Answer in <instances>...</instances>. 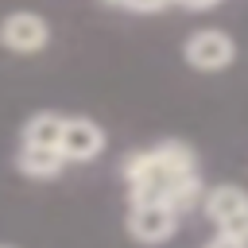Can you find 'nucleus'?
I'll use <instances>...</instances> for the list:
<instances>
[{
	"label": "nucleus",
	"mask_w": 248,
	"mask_h": 248,
	"mask_svg": "<svg viewBox=\"0 0 248 248\" xmlns=\"http://www.w3.org/2000/svg\"><path fill=\"white\" fill-rule=\"evenodd\" d=\"M124 178L132 186V202H163L178 213L190 209L202 194V182L194 174V155L186 143L174 140L128 155Z\"/></svg>",
	"instance_id": "1"
},
{
	"label": "nucleus",
	"mask_w": 248,
	"mask_h": 248,
	"mask_svg": "<svg viewBox=\"0 0 248 248\" xmlns=\"http://www.w3.org/2000/svg\"><path fill=\"white\" fill-rule=\"evenodd\" d=\"M50 43V23L39 12H8L0 19V46L12 54H39Z\"/></svg>",
	"instance_id": "2"
},
{
	"label": "nucleus",
	"mask_w": 248,
	"mask_h": 248,
	"mask_svg": "<svg viewBox=\"0 0 248 248\" xmlns=\"http://www.w3.org/2000/svg\"><path fill=\"white\" fill-rule=\"evenodd\" d=\"M182 54H186V62H190L194 70L213 74V70H225V66L236 58V43H232L225 31H217V27H202V31H194V35L186 39Z\"/></svg>",
	"instance_id": "3"
},
{
	"label": "nucleus",
	"mask_w": 248,
	"mask_h": 248,
	"mask_svg": "<svg viewBox=\"0 0 248 248\" xmlns=\"http://www.w3.org/2000/svg\"><path fill=\"white\" fill-rule=\"evenodd\" d=\"M178 229V209L163 205V202H132L128 213V232L143 244H163L167 236H174Z\"/></svg>",
	"instance_id": "4"
},
{
	"label": "nucleus",
	"mask_w": 248,
	"mask_h": 248,
	"mask_svg": "<svg viewBox=\"0 0 248 248\" xmlns=\"http://www.w3.org/2000/svg\"><path fill=\"white\" fill-rule=\"evenodd\" d=\"M105 147V132L97 120L89 116H66L62 124V140H58V151L66 163H93Z\"/></svg>",
	"instance_id": "5"
},
{
	"label": "nucleus",
	"mask_w": 248,
	"mask_h": 248,
	"mask_svg": "<svg viewBox=\"0 0 248 248\" xmlns=\"http://www.w3.org/2000/svg\"><path fill=\"white\" fill-rule=\"evenodd\" d=\"M16 163H19V170L27 178H54L66 167V159H62L58 147H39V143H23L19 155H16Z\"/></svg>",
	"instance_id": "6"
},
{
	"label": "nucleus",
	"mask_w": 248,
	"mask_h": 248,
	"mask_svg": "<svg viewBox=\"0 0 248 248\" xmlns=\"http://www.w3.org/2000/svg\"><path fill=\"white\" fill-rule=\"evenodd\" d=\"M62 124H66L62 112H35V116H27L19 140H23V143H39V147H58Z\"/></svg>",
	"instance_id": "7"
},
{
	"label": "nucleus",
	"mask_w": 248,
	"mask_h": 248,
	"mask_svg": "<svg viewBox=\"0 0 248 248\" xmlns=\"http://www.w3.org/2000/svg\"><path fill=\"white\" fill-rule=\"evenodd\" d=\"M240 209H248V194H244L240 186H217V190H209V198H205V213H209L213 225L225 221V217H232V213H240Z\"/></svg>",
	"instance_id": "8"
},
{
	"label": "nucleus",
	"mask_w": 248,
	"mask_h": 248,
	"mask_svg": "<svg viewBox=\"0 0 248 248\" xmlns=\"http://www.w3.org/2000/svg\"><path fill=\"white\" fill-rule=\"evenodd\" d=\"M217 232H221V236H232V240H244V244H248V209H240V213H232V217L217 221Z\"/></svg>",
	"instance_id": "9"
},
{
	"label": "nucleus",
	"mask_w": 248,
	"mask_h": 248,
	"mask_svg": "<svg viewBox=\"0 0 248 248\" xmlns=\"http://www.w3.org/2000/svg\"><path fill=\"white\" fill-rule=\"evenodd\" d=\"M108 4L128 8V12H159V8H167L170 0H108Z\"/></svg>",
	"instance_id": "10"
},
{
	"label": "nucleus",
	"mask_w": 248,
	"mask_h": 248,
	"mask_svg": "<svg viewBox=\"0 0 248 248\" xmlns=\"http://www.w3.org/2000/svg\"><path fill=\"white\" fill-rule=\"evenodd\" d=\"M205 248H244V240H232V236H221V232H217Z\"/></svg>",
	"instance_id": "11"
},
{
	"label": "nucleus",
	"mask_w": 248,
	"mask_h": 248,
	"mask_svg": "<svg viewBox=\"0 0 248 248\" xmlns=\"http://www.w3.org/2000/svg\"><path fill=\"white\" fill-rule=\"evenodd\" d=\"M170 4H182V8H190V12H202V8H213V4H221V0H170Z\"/></svg>",
	"instance_id": "12"
},
{
	"label": "nucleus",
	"mask_w": 248,
	"mask_h": 248,
	"mask_svg": "<svg viewBox=\"0 0 248 248\" xmlns=\"http://www.w3.org/2000/svg\"><path fill=\"white\" fill-rule=\"evenodd\" d=\"M0 248H8V244H0Z\"/></svg>",
	"instance_id": "13"
}]
</instances>
